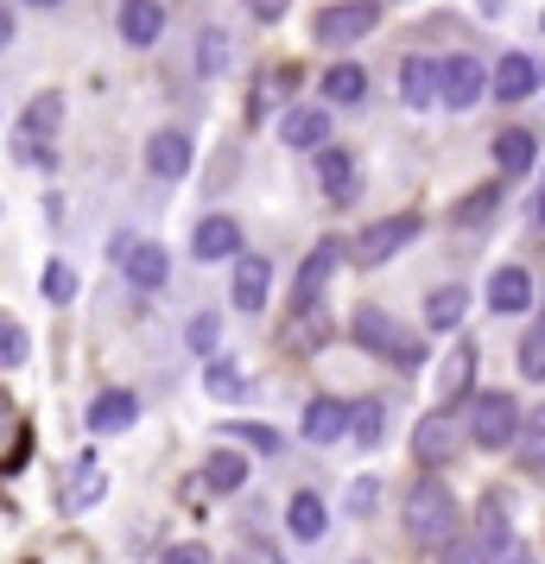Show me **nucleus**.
I'll use <instances>...</instances> for the list:
<instances>
[{
	"mask_svg": "<svg viewBox=\"0 0 545 564\" xmlns=\"http://www.w3.org/2000/svg\"><path fill=\"white\" fill-rule=\"evenodd\" d=\"M444 564H494V552L482 539H450V545H444Z\"/></svg>",
	"mask_w": 545,
	"mask_h": 564,
	"instance_id": "39",
	"label": "nucleus"
},
{
	"mask_svg": "<svg viewBox=\"0 0 545 564\" xmlns=\"http://www.w3.org/2000/svg\"><path fill=\"white\" fill-rule=\"evenodd\" d=\"M533 159H539V140H533L526 128L494 133V165H501V178H520V172H533Z\"/></svg>",
	"mask_w": 545,
	"mask_h": 564,
	"instance_id": "27",
	"label": "nucleus"
},
{
	"mask_svg": "<svg viewBox=\"0 0 545 564\" xmlns=\"http://www.w3.org/2000/svg\"><path fill=\"white\" fill-rule=\"evenodd\" d=\"M216 336H222V324H216V311H197V317L184 324V343H190L197 356H209V349H216Z\"/></svg>",
	"mask_w": 545,
	"mask_h": 564,
	"instance_id": "37",
	"label": "nucleus"
},
{
	"mask_svg": "<svg viewBox=\"0 0 545 564\" xmlns=\"http://www.w3.org/2000/svg\"><path fill=\"white\" fill-rule=\"evenodd\" d=\"M539 223H545V197H539Z\"/></svg>",
	"mask_w": 545,
	"mask_h": 564,
	"instance_id": "49",
	"label": "nucleus"
},
{
	"mask_svg": "<svg viewBox=\"0 0 545 564\" xmlns=\"http://www.w3.org/2000/svg\"><path fill=\"white\" fill-rule=\"evenodd\" d=\"M0 444H13V406L0 400Z\"/></svg>",
	"mask_w": 545,
	"mask_h": 564,
	"instance_id": "46",
	"label": "nucleus"
},
{
	"mask_svg": "<svg viewBox=\"0 0 545 564\" xmlns=\"http://www.w3.org/2000/svg\"><path fill=\"white\" fill-rule=\"evenodd\" d=\"M489 311H501V317L533 311V273H526V267H501L489 280Z\"/></svg>",
	"mask_w": 545,
	"mask_h": 564,
	"instance_id": "18",
	"label": "nucleus"
},
{
	"mask_svg": "<svg viewBox=\"0 0 545 564\" xmlns=\"http://www.w3.org/2000/svg\"><path fill=\"white\" fill-rule=\"evenodd\" d=\"M280 140H286L292 153H324V147H330V108L292 102L286 115H280Z\"/></svg>",
	"mask_w": 545,
	"mask_h": 564,
	"instance_id": "9",
	"label": "nucleus"
},
{
	"mask_svg": "<svg viewBox=\"0 0 545 564\" xmlns=\"http://www.w3.org/2000/svg\"><path fill=\"white\" fill-rule=\"evenodd\" d=\"M102 495H108V469L96 463V451H83L70 463V482H64V513H89Z\"/></svg>",
	"mask_w": 545,
	"mask_h": 564,
	"instance_id": "11",
	"label": "nucleus"
},
{
	"mask_svg": "<svg viewBox=\"0 0 545 564\" xmlns=\"http://www.w3.org/2000/svg\"><path fill=\"white\" fill-rule=\"evenodd\" d=\"M494 564H533V558H526V545L514 539V545H501V552H494Z\"/></svg>",
	"mask_w": 545,
	"mask_h": 564,
	"instance_id": "45",
	"label": "nucleus"
},
{
	"mask_svg": "<svg viewBox=\"0 0 545 564\" xmlns=\"http://www.w3.org/2000/svg\"><path fill=\"white\" fill-rule=\"evenodd\" d=\"M469 311V292L464 285H438L432 299H425V330H457Z\"/></svg>",
	"mask_w": 545,
	"mask_h": 564,
	"instance_id": "28",
	"label": "nucleus"
},
{
	"mask_svg": "<svg viewBox=\"0 0 545 564\" xmlns=\"http://www.w3.org/2000/svg\"><path fill=\"white\" fill-rule=\"evenodd\" d=\"M133 419H140V400H133L128 387H102L96 400H89V432H128Z\"/></svg>",
	"mask_w": 545,
	"mask_h": 564,
	"instance_id": "16",
	"label": "nucleus"
},
{
	"mask_svg": "<svg viewBox=\"0 0 545 564\" xmlns=\"http://www.w3.org/2000/svg\"><path fill=\"white\" fill-rule=\"evenodd\" d=\"M197 476H204L209 495H235V488H248L254 463H248V451H209V457L197 463Z\"/></svg>",
	"mask_w": 545,
	"mask_h": 564,
	"instance_id": "14",
	"label": "nucleus"
},
{
	"mask_svg": "<svg viewBox=\"0 0 545 564\" xmlns=\"http://www.w3.org/2000/svg\"><path fill=\"white\" fill-rule=\"evenodd\" d=\"M418 235V216H388V223H368L356 241H349V260L356 267H381V260H393L406 241Z\"/></svg>",
	"mask_w": 545,
	"mask_h": 564,
	"instance_id": "5",
	"label": "nucleus"
},
{
	"mask_svg": "<svg viewBox=\"0 0 545 564\" xmlns=\"http://www.w3.org/2000/svg\"><path fill=\"white\" fill-rule=\"evenodd\" d=\"M121 267H128V280L140 285V292H159V285L172 280V260H165L159 241H133L128 254H121Z\"/></svg>",
	"mask_w": 545,
	"mask_h": 564,
	"instance_id": "20",
	"label": "nucleus"
},
{
	"mask_svg": "<svg viewBox=\"0 0 545 564\" xmlns=\"http://www.w3.org/2000/svg\"><path fill=\"white\" fill-rule=\"evenodd\" d=\"M349 432H356V444L374 451V444L388 437V406H381V400H356V406H349Z\"/></svg>",
	"mask_w": 545,
	"mask_h": 564,
	"instance_id": "30",
	"label": "nucleus"
},
{
	"mask_svg": "<svg viewBox=\"0 0 545 564\" xmlns=\"http://www.w3.org/2000/svg\"><path fill=\"white\" fill-rule=\"evenodd\" d=\"M298 432H305V444H337V437L349 432V406L330 400V393H317L312 406H305V425H298Z\"/></svg>",
	"mask_w": 545,
	"mask_h": 564,
	"instance_id": "22",
	"label": "nucleus"
},
{
	"mask_svg": "<svg viewBox=\"0 0 545 564\" xmlns=\"http://www.w3.org/2000/svg\"><path fill=\"white\" fill-rule=\"evenodd\" d=\"M381 26V7L374 0H337V7H324L317 13V45H356V39H368V32Z\"/></svg>",
	"mask_w": 545,
	"mask_h": 564,
	"instance_id": "4",
	"label": "nucleus"
},
{
	"mask_svg": "<svg viewBox=\"0 0 545 564\" xmlns=\"http://www.w3.org/2000/svg\"><path fill=\"white\" fill-rule=\"evenodd\" d=\"M45 299H52V305H70V299H77V273H70V260H45Z\"/></svg>",
	"mask_w": 545,
	"mask_h": 564,
	"instance_id": "34",
	"label": "nucleus"
},
{
	"mask_svg": "<svg viewBox=\"0 0 545 564\" xmlns=\"http://www.w3.org/2000/svg\"><path fill=\"white\" fill-rule=\"evenodd\" d=\"M482 96H489V70H482L469 52L444 57V64H438V102L444 108H476Z\"/></svg>",
	"mask_w": 545,
	"mask_h": 564,
	"instance_id": "6",
	"label": "nucleus"
},
{
	"mask_svg": "<svg viewBox=\"0 0 545 564\" xmlns=\"http://www.w3.org/2000/svg\"><path fill=\"white\" fill-rule=\"evenodd\" d=\"M235 437H241V444H254V451H280V437L273 432H260V425H229Z\"/></svg>",
	"mask_w": 545,
	"mask_h": 564,
	"instance_id": "44",
	"label": "nucleus"
},
{
	"mask_svg": "<svg viewBox=\"0 0 545 564\" xmlns=\"http://www.w3.org/2000/svg\"><path fill=\"white\" fill-rule=\"evenodd\" d=\"M520 463H526V469H545V406L533 412V419H526V425H520Z\"/></svg>",
	"mask_w": 545,
	"mask_h": 564,
	"instance_id": "31",
	"label": "nucleus"
},
{
	"mask_svg": "<svg viewBox=\"0 0 545 564\" xmlns=\"http://www.w3.org/2000/svg\"><path fill=\"white\" fill-rule=\"evenodd\" d=\"M190 254L197 260H235L241 254V223H235V216H204V223L190 229Z\"/></svg>",
	"mask_w": 545,
	"mask_h": 564,
	"instance_id": "13",
	"label": "nucleus"
},
{
	"mask_svg": "<svg viewBox=\"0 0 545 564\" xmlns=\"http://www.w3.org/2000/svg\"><path fill=\"white\" fill-rule=\"evenodd\" d=\"M26 356H32L26 330H20L13 317H0V368H26Z\"/></svg>",
	"mask_w": 545,
	"mask_h": 564,
	"instance_id": "35",
	"label": "nucleus"
},
{
	"mask_svg": "<svg viewBox=\"0 0 545 564\" xmlns=\"http://www.w3.org/2000/svg\"><path fill=\"white\" fill-rule=\"evenodd\" d=\"M7 45H13V13L0 7V52H7Z\"/></svg>",
	"mask_w": 545,
	"mask_h": 564,
	"instance_id": "47",
	"label": "nucleus"
},
{
	"mask_svg": "<svg viewBox=\"0 0 545 564\" xmlns=\"http://www.w3.org/2000/svg\"><path fill=\"white\" fill-rule=\"evenodd\" d=\"M400 102L406 108L438 102V64H432V57H400Z\"/></svg>",
	"mask_w": 545,
	"mask_h": 564,
	"instance_id": "25",
	"label": "nucleus"
},
{
	"mask_svg": "<svg viewBox=\"0 0 545 564\" xmlns=\"http://www.w3.org/2000/svg\"><path fill=\"white\" fill-rule=\"evenodd\" d=\"M406 533L418 545H450L457 539V495L438 482V476H418L406 488Z\"/></svg>",
	"mask_w": 545,
	"mask_h": 564,
	"instance_id": "1",
	"label": "nucleus"
},
{
	"mask_svg": "<svg viewBox=\"0 0 545 564\" xmlns=\"http://www.w3.org/2000/svg\"><path fill=\"white\" fill-rule=\"evenodd\" d=\"M159 564H216V558H209L204 539H184V545H165V552H159Z\"/></svg>",
	"mask_w": 545,
	"mask_h": 564,
	"instance_id": "40",
	"label": "nucleus"
},
{
	"mask_svg": "<svg viewBox=\"0 0 545 564\" xmlns=\"http://www.w3.org/2000/svg\"><path fill=\"white\" fill-rule=\"evenodd\" d=\"M342 260V241H317L312 260L298 267V285H292V317L298 311H317V299H324V285H330V273H337Z\"/></svg>",
	"mask_w": 545,
	"mask_h": 564,
	"instance_id": "8",
	"label": "nucleus"
},
{
	"mask_svg": "<svg viewBox=\"0 0 545 564\" xmlns=\"http://www.w3.org/2000/svg\"><path fill=\"white\" fill-rule=\"evenodd\" d=\"M64 128V96L45 89V96H32L26 115H20V140H39V147H52V133Z\"/></svg>",
	"mask_w": 545,
	"mask_h": 564,
	"instance_id": "26",
	"label": "nucleus"
},
{
	"mask_svg": "<svg viewBox=\"0 0 545 564\" xmlns=\"http://www.w3.org/2000/svg\"><path fill=\"white\" fill-rule=\"evenodd\" d=\"M464 444H469V425H457L450 412H432V419H418V432H413V457L425 469H444Z\"/></svg>",
	"mask_w": 545,
	"mask_h": 564,
	"instance_id": "7",
	"label": "nucleus"
},
{
	"mask_svg": "<svg viewBox=\"0 0 545 564\" xmlns=\"http://www.w3.org/2000/svg\"><path fill=\"white\" fill-rule=\"evenodd\" d=\"M494 204H501V184H489V191L464 197V204H457V223H464V229H476V223H482V216H489Z\"/></svg>",
	"mask_w": 545,
	"mask_h": 564,
	"instance_id": "38",
	"label": "nucleus"
},
{
	"mask_svg": "<svg viewBox=\"0 0 545 564\" xmlns=\"http://www.w3.org/2000/svg\"><path fill=\"white\" fill-rule=\"evenodd\" d=\"M298 96V70L292 64H273V70H260V83H254V96H248V121H266L280 102H292Z\"/></svg>",
	"mask_w": 545,
	"mask_h": 564,
	"instance_id": "17",
	"label": "nucleus"
},
{
	"mask_svg": "<svg viewBox=\"0 0 545 564\" xmlns=\"http://www.w3.org/2000/svg\"><path fill=\"white\" fill-rule=\"evenodd\" d=\"M368 96V70L362 64H349V57H342V64H330V70H324V102H362Z\"/></svg>",
	"mask_w": 545,
	"mask_h": 564,
	"instance_id": "29",
	"label": "nucleus"
},
{
	"mask_svg": "<svg viewBox=\"0 0 545 564\" xmlns=\"http://www.w3.org/2000/svg\"><path fill=\"white\" fill-rule=\"evenodd\" d=\"M266 285H273V267H266L260 254L235 260V311H248V317H254V311L266 305Z\"/></svg>",
	"mask_w": 545,
	"mask_h": 564,
	"instance_id": "24",
	"label": "nucleus"
},
{
	"mask_svg": "<svg viewBox=\"0 0 545 564\" xmlns=\"http://www.w3.org/2000/svg\"><path fill=\"white\" fill-rule=\"evenodd\" d=\"M539 83H545V70H539V64H533V57H526V52H508V57H501V64H494L489 89H494V96H501V102H526V96H533Z\"/></svg>",
	"mask_w": 545,
	"mask_h": 564,
	"instance_id": "12",
	"label": "nucleus"
},
{
	"mask_svg": "<svg viewBox=\"0 0 545 564\" xmlns=\"http://www.w3.org/2000/svg\"><path fill=\"white\" fill-rule=\"evenodd\" d=\"M197 70H204V77H222V70H229V39H222L216 26L197 39Z\"/></svg>",
	"mask_w": 545,
	"mask_h": 564,
	"instance_id": "33",
	"label": "nucleus"
},
{
	"mask_svg": "<svg viewBox=\"0 0 545 564\" xmlns=\"http://www.w3.org/2000/svg\"><path fill=\"white\" fill-rule=\"evenodd\" d=\"M469 375H476V343H450V356H444V368H438V412L457 406L469 393Z\"/></svg>",
	"mask_w": 545,
	"mask_h": 564,
	"instance_id": "21",
	"label": "nucleus"
},
{
	"mask_svg": "<svg viewBox=\"0 0 545 564\" xmlns=\"http://www.w3.org/2000/svg\"><path fill=\"white\" fill-rule=\"evenodd\" d=\"M241 7H248V20H286L292 0H241Z\"/></svg>",
	"mask_w": 545,
	"mask_h": 564,
	"instance_id": "43",
	"label": "nucleus"
},
{
	"mask_svg": "<svg viewBox=\"0 0 545 564\" xmlns=\"http://www.w3.org/2000/svg\"><path fill=\"white\" fill-rule=\"evenodd\" d=\"M26 7H57V0H26Z\"/></svg>",
	"mask_w": 545,
	"mask_h": 564,
	"instance_id": "48",
	"label": "nucleus"
},
{
	"mask_svg": "<svg viewBox=\"0 0 545 564\" xmlns=\"http://www.w3.org/2000/svg\"><path fill=\"white\" fill-rule=\"evenodd\" d=\"M13 153L26 159L32 172H52V165H57V153H52V147H39V140H13Z\"/></svg>",
	"mask_w": 545,
	"mask_h": 564,
	"instance_id": "41",
	"label": "nucleus"
},
{
	"mask_svg": "<svg viewBox=\"0 0 545 564\" xmlns=\"http://www.w3.org/2000/svg\"><path fill=\"white\" fill-rule=\"evenodd\" d=\"M520 375L526 381H545V324H533L526 343H520Z\"/></svg>",
	"mask_w": 545,
	"mask_h": 564,
	"instance_id": "36",
	"label": "nucleus"
},
{
	"mask_svg": "<svg viewBox=\"0 0 545 564\" xmlns=\"http://www.w3.org/2000/svg\"><path fill=\"white\" fill-rule=\"evenodd\" d=\"M374 501H381V482L374 476H362V482L349 488V513H374Z\"/></svg>",
	"mask_w": 545,
	"mask_h": 564,
	"instance_id": "42",
	"label": "nucleus"
},
{
	"mask_svg": "<svg viewBox=\"0 0 545 564\" xmlns=\"http://www.w3.org/2000/svg\"><path fill=\"white\" fill-rule=\"evenodd\" d=\"M204 387H209V393H216V400H241V393H248V375H241L235 361H209Z\"/></svg>",
	"mask_w": 545,
	"mask_h": 564,
	"instance_id": "32",
	"label": "nucleus"
},
{
	"mask_svg": "<svg viewBox=\"0 0 545 564\" xmlns=\"http://www.w3.org/2000/svg\"><path fill=\"white\" fill-rule=\"evenodd\" d=\"M146 172L153 178H184L190 172V133L184 128H159V133H146Z\"/></svg>",
	"mask_w": 545,
	"mask_h": 564,
	"instance_id": "10",
	"label": "nucleus"
},
{
	"mask_svg": "<svg viewBox=\"0 0 545 564\" xmlns=\"http://www.w3.org/2000/svg\"><path fill=\"white\" fill-rule=\"evenodd\" d=\"M324 527H330L324 495H317V488H298V495L286 501V533L298 539V545H317V539H324Z\"/></svg>",
	"mask_w": 545,
	"mask_h": 564,
	"instance_id": "15",
	"label": "nucleus"
},
{
	"mask_svg": "<svg viewBox=\"0 0 545 564\" xmlns=\"http://www.w3.org/2000/svg\"><path fill=\"white\" fill-rule=\"evenodd\" d=\"M121 39L128 45H159L165 39V7L159 0H121Z\"/></svg>",
	"mask_w": 545,
	"mask_h": 564,
	"instance_id": "23",
	"label": "nucleus"
},
{
	"mask_svg": "<svg viewBox=\"0 0 545 564\" xmlns=\"http://www.w3.org/2000/svg\"><path fill=\"white\" fill-rule=\"evenodd\" d=\"M520 425H526V419H520L514 393H476V400H469V437H476L482 451H508L520 437Z\"/></svg>",
	"mask_w": 545,
	"mask_h": 564,
	"instance_id": "3",
	"label": "nucleus"
},
{
	"mask_svg": "<svg viewBox=\"0 0 545 564\" xmlns=\"http://www.w3.org/2000/svg\"><path fill=\"white\" fill-rule=\"evenodd\" d=\"M349 336H356V343H362V349H374V356L381 361H393V368H418V361H425V343H418L413 330H400V324H393L388 311H356V324H349Z\"/></svg>",
	"mask_w": 545,
	"mask_h": 564,
	"instance_id": "2",
	"label": "nucleus"
},
{
	"mask_svg": "<svg viewBox=\"0 0 545 564\" xmlns=\"http://www.w3.org/2000/svg\"><path fill=\"white\" fill-rule=\"evenodd\" d=\"M317 184H324V197H330V204H349V197L362 191L356 159L342 153V147H324V153H317Z\"/></svg>",
	"mask_w": 545,
	"mask_h": 564,
	"instance_id": "19",
	"label": "nucleus"
}]
</instances>
